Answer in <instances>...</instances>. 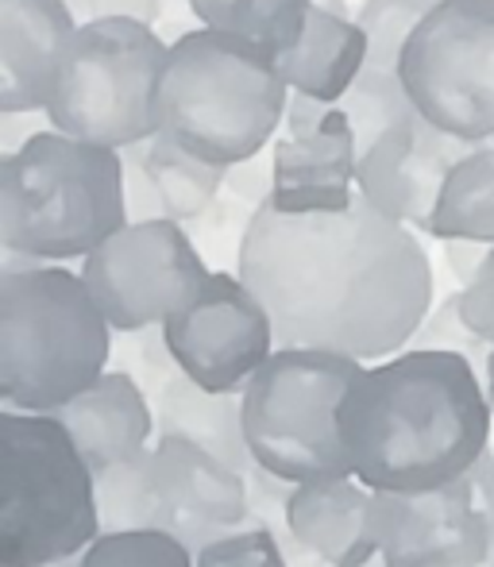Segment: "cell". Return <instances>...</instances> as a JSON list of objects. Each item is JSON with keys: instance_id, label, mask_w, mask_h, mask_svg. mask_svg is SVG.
Here are the masks:
<instances>
[{"instance_id": "36", "label": "cell", "mask_w": 494, "mask_h": 567, "mask_svg": "<svg viewBox=\"0 0 494 567\" xmlns=\"http://www.w3.org/2000/svg\"><path fill=\"white\" fill-rule=\"evenodd\" d=\"M491 567H494V560H491Z\"/></svg>"}, {"instance_id": "33", "label": "cell", "mask_w": 494, "mask_h": 567, "mask_svg": "<svg viewBox=\"0 0 494 567\" xmlns=\"http://www.w3.org/2000/svg\"><path fill=\"white\" fill-rule=\"evenodd\" d=\"M317 8H329V12H337V16H348V0H313Z\"/></svg>"}, {"instance_id": "11", "label": "cell", "mask_w": 494, "mask_h": 567, "mask_svg": "<svg viewBox=\"0 0 494 567\" xmlns=\"http://www.w3.org/2000/svg\"><path fill=\"white\" fill-rule=\"evenodd\" d=\"M209 275L186 225L171 217L127 220L82 259V278L101 313L127 337L158 329L166 317L189 306Z\"/></svg>"}, {"instance_id": "32", "label": "cell", "mask_w": 494, "mask_h": 567, "mask_svg": "<svg viewBox=\"0 0 494 567\" xmlns=\"http://www.w3.org/2000/svg\"><path fill=\"white\" fill-rule=\"evenodd\" d=\"M483 386H487V398H491V410H494V348H491L487 363H483Z\"/></svg>"}, {"instance_id": "37", "label": "cell", "mask_w": 494, "mask_h": 567, "mask_svg": "<svg viewBox=\"0 0 494 567\" xmlns=\"http://www.w3.org/2000/svg\"><path fill=\"white\" fill-rule=\"evenodd\" d=\"M487 567H491V564H487Z\"/></svg>"}, {"instance_id": "15", "label": "cell", "mask_w": 494, "mask_h": 567, "mask_svg": "<svg viewBox=\"0 0 494 567\" xmlns=\"http://www.w3.org/2000/svg\"><path fill=\"white\" fill-rule=\"evenodd\" d=\"M472 147H480V143L456 140V135L441 132V127H433L418 113L410 124H398L390 132H382L363 151L356 189L379 213L425 231L452 166Z\"/></svg>"}, {"instance_id": "34", "label": "cell", "mask_w": 494, "mask_h": 567, "mask_svg": "<svg viewBox=\"0 0 494 567\" xmlns=\"http://www.w3.org/2000/svg\"><path fill=\"white\" fill-rule=\"evenodd\" d=\"M47 567H78V560H62V564H47Z\"/></svg>"}, {"instance_id": "35", "label": "cell", "mask_w": 494, "mask_h": 567, "mask_svg": "<svg viewBox=\"0 0 494 567\" xmlns=\"http://www.w3.org/2000/svg\"><path fill=\"white\" fill-rule=\"evenodd\" d=\"M491 498H494V463H491Z\"/></svg>"}, {"instance_id": "18", "label": "cell", "mask_w": 494, "mask_h": 567, "mask_svg": "<svg viewBox=\"0 0 494 567\" xmlns=\"http://www.w3.org/2000/svg\"><path fill=\"white\" fill-rule=\"evenodd\" d=\"M54 417L85 455L93 475L151 449V436H155V410L127 371H105L93 386L59 405Z\"/></svg>"}, {"instance_id": "23", "label": "cell", "mask_w": 494, "mask_h": 567, "mask_svg": "<svg viewBox=\"0 0 494 567\" xmlns=\"http://www.w3.org/2000/svg\"><path fill=\"white\" fill-rule=\"evenodd\" d=\"M205 28L233 31L267 51H286L306 23L313 0H186Z\"/></svg>"}, {"instance_id": "2", "label": "cell", "mask_w": 494, "mask_h": 567, "mask_svg": "<svg viewBox=\"0 0 494 567\" xmlns=\"http://www.w3.org/2000/svg\"><path fill=\"white\" fill-rule=\"evenodd\" d=\"M337 421L352 475L371 491H429L487 455L494 410L472 359L410 343L363 363Z\"/></svg>"}, {"instance_id": "10", "label": "cell", "mask_w": 494, "mask_h": 567, "mask_svg": "<svg viewBox=\"0 0 494 567\" xmlns=\"http://www.w3.org/2000/svg\"><path fill=\"white\" fill-rule=\"evenodd\" d=\"M398 74L433 127L494 140V0H436L405 39Z\"/></svg>"}, {"instance_id": "28", "label": "cell", "mask_w": 494, "mask_h": 567, "mask_svg": "<svg viewBox=\"0 0 494 567\" xmlns=\"http://www.w3.org/2000/svg\"><path fill=\"white\" fill-rule=\"evenodd\" d=\"M413 348H444V351H460V355H467L475 367L483 371V363H487L491 348L494 343L480 340L472 329H467L464 313H460V290L449 293V298L441 301L436 309H429V317L421 321L418 337L410 340Z\"/></svg>"}, {"instance_id": "27", "label": "cell", "mask_w": 494, "mask_h": 567, "mask_svg": "<svg viewBox=\"0 0 494 567\" xmlns=\"http://www.w3.org/2000/svg\"><path fill=\"white\" fill-rule=\"evenodd\" d=\"M194 567H290L275 533L263 525H240L225 537L209 540L194 556Z\"/></svg>"}, {"instance_id": "6", "label": "cell", "mask_w": 494, "mask_h": 567, "mask_svg": "<svg viewBox=\"0 0 494 567\" xmlns=\"http://www.w3.org/2000/svg\"><path fill=\"white\" fill-rule=\"evenodd\" d=\"M0 567L78 560L101 537L97 475L54 413L4 410Z\"/></svg>"}, {"instance_id": "20", "label": "cell", "mask_w": 494, "mask_h": 567, "mask_svg": "<svg viewBox=\"0 0 494 567\" xmlns=\"http://www.w3.org/2000/svg\"><path fill=\"white\" fill-rule=\"evenodd\" d=\"M155 436H186L244 475L255 471V455L244 436V390H209L178 367L155 394Z\"/></svg>"}, {"instance_id": "14", "label": "cell", "mask_w": 494, "mask_h": 567, "mask_svg": "<svg viewBox=\"0 0 494 567\" xmlns=\"http://www.w3.org/2000/svg\"><path fill=\"white\" fill-rule=\"evenodd\" d=\"M286 135L270 143V205L282 213H340L356 202L360 143L337 101L290 93Z\"/></svg>"}, {"instance_id": "17", "label": "cell", "mask_w": 494, "mask_h": 567, "mask_svg": "<svg viewBox=\"0 0 494 567\" xmlns=\"http://www.w3.org/2000/svg\"><path fill=\"white\" fill-rule=\"evenodd\" d=\"M379 491L356 475H321L294 483L286 494V529L301 548L329 567H368L379 556L374 540Z\"/></svg>"}, {"instance_id": "21", "label": "cell", "mask_w": 494, "mask_h": 567, "mask_svg": "<svg viewBox=\"0 0 494 567\" xmlns=\"http://www.w3.org/2000/svg\"><path fill=\"white\" fill-rule=\"evenodd\" d=\"M140 155L143 171H147L151 186H155L158 209H163V217L178 220V225L202 220L220 202V194H225L228 166L209 163V158L171 143L166 135L143 140Z\"/></svg>"}, {"instance_id": "25", "label": "cell", "mask_w": 494, "mask_h": 567, "mask_svg": "<svg viewBox=\"0 0 494 567\" xmlns=\"http://www.w3.org/2000/svg\"><path fill=\"white\" fill-rule=\"evenodd\" d=\"M194 548L163 529H113L101 533L78 567H194Z\"/></svg>"}, {"instance_id": "4", "label": "cell", "mask_w": 494, "mask_h": 567, "mask_svg": "<svg viewBox=\"0 0 494 567\" xmlns=\"http://www.w3.org/2000/svg\"><path fill=\"white\" fill-rule=\"evenodd\" d=\"M290 85L278 54L233 31L189 28L166 47L155 135L220 166L255 158L286 124Z\"/></svg>"}, {"instance_id": "12", "label": "cell", "mask_w": 494, "mask_h": 567, "mask_svg": "<svg viewBox=\"0 0 494 567\" xmlns=\"http://www.w3.org/2000/svg\"><path fill=\"white\" fill-rule=\"evenodd\" d=\"M487 452L467 475L429 491H379L374 540L382 567H487L494 498Z\"/></svg>"}, {"instance_id": "26", "label": "cell", "mask_w": 494, "mask_h": 567, "mask_svg": "<svg viewBox=\"0 0 494 567\" xmlns=\"http://www.w3.org/2000/svg\"><path fill=\"white\" fill-rule=\"evenodd\" d=\"M436 0H363L356 23L368 31L371 43V66L398 70L405 39L413 35V28L421 23V16L433 8Z\"/></svg>"}, {"instance_id": "22", "label": "cell", "mask_w": 494, "mask_h": 567, "mask_svg": "<svg viewBox=\"0 0 494 567\" xmlns=\"http://www.w3.org/2000/svg\"><path fill=\"white\" fill-rule=\"evenodd\" d=\"M425 236L475 239L494 247V140L472 147L452 166Z\"/></svg>"}, {"instance_id": "7", "label": "cell", "mask_w": 494, "mask_h": 567, "mask_svg": "<svg viewBox=\"0 0 494 567\" xmlns=\"http://www.w3.org/2000/svg\"><path fill=\"white\" fill-rule=\"evenodd\" d=\"M363 359L329 348H275L244 386V436L255 467L278 483L352 475L340 444V402Z\"/></svg>"}, {"instance_id": "31", "label": "cell", "mask_w": 494, "mask_h": 567, "mask_svg": "<svg viewBox=\"0 0 494 567\" xmlns=\"http://www.w3.org/2000/svg\"><path fill=\"white\" fill-rule=\"evenodd\" d=\"M441 244H444V259H449L452 275L460 282H472V275L483 267V259L491 251L487 244H475V239H441Z\"/></svg>"}, {"instance_id": "8", "label": "cell", "mask_w": 494, "mask_h": 567, "mask_svg": "<svg viewBox=\"0 0 494 567\" xmlns=\"http://www.w3.org/2000/svg\"><path fill=\"white\" fill-rule=\"evenodd\" d=\"M163 62L166 43L155 23L135 16L78 23L43 109L47 124L116 151L151 140Z\"/></svg>"}, {"instance_id": "3", "label": "cell", "mask_w": 494, "mask_h": 567, "mask_svg": "<svg viewBox=\"0 0 494 567\" xmlns=\"http://www.w3.org/2000/svg\"><path fill=\"white\" fill-rule=\"evenodd\" d=\"M113 324L82 270L4 251L0 270V402L54 413L109 371Z\"/></svg>"}, {"instance_id": "16", "label": "cell", "mask_w": 494, "mask_h": 567, "mask_svg": "<svg viewBox=\"0 0 494 567\" xmlns=\"http://www.w3.org/2000/svg\"><path fill=\"white\" fill-rule=\"evenodd\" d=\"M78 23L66 0H0V113H43Z\"/></svg>"}, {"instance_id": "24", "label": "cell", "mask_w": 494, "mask_h": 567, "mask_svg": "<svg viewBox=\"0 0 494 567\" xmlns=\"http://www.w3.org/2000/svg\"><path fill=\"white\" fill-rule=\"evenodd\" d=\"M340 109L348 113L356 127V143H360V155L379 140L382 132L398 124H410L418 116V105L405 93L402 74L398 70H382V66H363V74L352 82V90L337 101Z\"/></svg>"}, {"instance_id": "1", "label": "cell", "mask_w": 494, "mask_h": 567, "mask_svg": "<svg viewBox=\"0 0 494 567\" xmlns=\"http://www.w3.org/2000/svg\"><path fill=\"white\" fill-rule=\"evenodd\" d=\"M236 270L267 306L278 348L387 359L433 309V262L410 225L356 194L340 213H251Z\"/></svg>"}, {"instance_id": "30", "label": "cell", "mask_w": 494, "mask_h": 567, "mask_svg": "<svg viewBox=\"0 0 494 567\" xmlns=\"http://www.w3.org/2000/svg\"><path fill=\"white\" fill-rule=\"evenodd\" d=\"M78 20H101V16H135V20L155 23L163 12V0H66Z\"/></svg>"}, {"instance_id": "29", "label": "cell", "mask_w": 494, "mask_h": 567, "mask_svg": "<svg viewBox=\"0 0 494 567\" xmlns=\"http://www.w3.org/2000/svg\"><path fill=\"white\" fill-rule=\"evenodd\" d=\"M460 313L475 337L494 343V247L483 259V267L472 275V282H464V290H460Z\"/></svg>"}, {"instance_id": "9", "label": "cell", "mask_w": 494, "mask_h": 567, "mask_svg": "<svg viewBox=\"0 0 494 567\" xmlns=\"http://www.w3.org/2000/svg\"><path fill=\"white\" fill-rule=\"evenodd\" d=\"M101 529H163L202 553L247 525V475L186 436H155L151 449L97 471Z\"/></svg>"}, {"instance_id": "5", "label": "cell", "mask_w": 494, "mask_h": 567, "mask_svg": "<svg viewBox=\"0 0 494 567\" xmlns=\"http://www.w3.org/2000/svg\"><path fill=\"white\" fill-rule=\"evenodd\" d=\"M127 220L124 151L47 127L0 163L4 251L39 262L85 259Z\"/></svg>"}, {"instance_id": "19", "label": "cell", "mask_w": 494, "mask_h": 567, "mask_svg": "<svg viewBox=\"0 0 494 567\" xmlns=\"http://www.w3.org/2000/svg\"><path fill=\"white\" fill-rule=\"evenodd\" d=\"M371 59L368 31L352 16H337L329 8H309L306 23L286 51H278L290 93H306L317 101H340Z\"/></svg>"}, {"instance_id": "13", "label": "cell", "mask_w": 494, "mask_h": 567, "mask_svg": "<svg viewBox=\"0 0 494 567\" xmlns=\"http://www.w3.org/2000/svg\"><path fill=\"white\" fill-rule=\"evenodd\" d=\"M158 332L171 363L209 390H244L278 348L275 321L240 270H213L202 293Z\"/></svg>"}]
</instances>
